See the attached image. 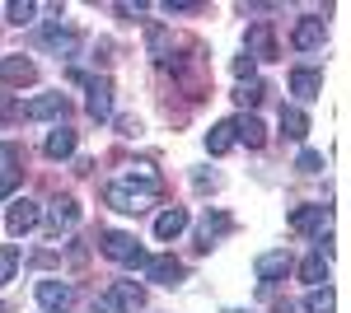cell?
Instances as JSON below:
<instances>
[{
    "label": "cell",
    "mask_w": 351,
    "mask_h": 313,
    "mask_svg": "<svg viewBox=\"0 0 351 313\" xmlns=\"http://www.w3.org/2000/svg\"><path fill=\"white\" fill-rule=\"evenodd\" d=\"M75 79L89 89V99H84L89 117H94V122H108V117H112V84H108V79H89V75H75Z\"/></svg>",
    "instance_id": "4"
},
{
    "label": "cell",
    "mask_w": 351,
    "mask_h": 313,
    "mask_svg": "<svg viewBox=\"0 0 351 313\" xmlns=\"http://www.w3.org/2000/svg\"><path fill=\"white\" fill-rule=\"evenodd\" d=\"M304 313H332V290L328 286L309 290V295H304Z\"/></svg>",
    "instance_id": "25"
},
{
    "label": "cell",
    "mask_w": 351,
    "mask_h": 313,
    "mask_svg": "<svg viewBox=\"0 0 351 313\" xmlns=\"http://www.w3.org/2000/svg\"><path fill=\"white\" fill-rule=\"evenodd\" d=\"M66 112H71L66 94H43V99H33V103L24 108L28 122H52V117H66Z\"/></svg>",
    "instance_id": "7"
},
{
    "label": "cell",
    "mask_w": 351,
    "mask_h": 313,
    "mask_svg": "<svg viewBox=\"0 0 351 313\" xmlns=\"http://www.w3.org/2000/svg\"><path fill=\"white\" fill-rule=\"evenodd\" d=\"M263 94H267V84H263V79H243L239 89H234V99H239L243 108H258V103H263Z\"/></svg>",
    "instance_id": "24"
},
{
    "label": "cell",
    "mask_w": 351,
    "mask_h": 313,
    "mask_svg": "<svg viewBox=\"0 0 351 313\" xmlns=\"http://www.w3.org/2000/svg\"><path fill=\"white\" fill-rule=\"evenodd\" d=\"M291 89H295L300 99L309 103V99H319V89H324V75H319V71H291Z\"/></svg>",
    "instance_id": "20"
},
{
    "label": "cell",
    "mask_w": 351,
    "mask_h": 313,
    "mask_svg": "<svg viewBox=\"0 0 351 313\" xmlns=\"http://www.w3.org/2000/svg\"><path fill=\"white\" fill-rule=\"evenodd\" d=\"M295 168H300V173H319V168H324V155H319V150H300Z\"/></svg>",
    "instance_id": "28"
},
{
    "label": "cell",
    "mask_w": 351,
    "mask_h": 313,
    "mask_svg": "<svg viewBox=\"0 0 351 313\" xmlns=\"http://www.w3.org/2000/svg\"><path fill=\"white\" fill-rule=\"evenodd\" d=\"M75 225H80V206H75V197H56L52 215H47V229L61 234V229H75Z\"/></svg>",
    "instance_id": "10"
},
{
    "label": "cell",
    "mask_w": 351,
    "mask_h": 313,
    "mask_svg": "<svg viewBox=\"0 0 351 313\" xmlns=\"http://www.w3.org/2000/svg\"><path fill=\"white\" fill-rule=\"evenodd\" d=\"M66 155H75V131L56 127L52 136H47V159H66Z\"/></svg>",
    "instance_id": "21"
},
{
    "label": "cell",
    "mask_w": 351,
    "mask_h": 313,
    "mask_svg": "<svg viewBox=\"0 0 351 313\" xmlns=\"http://www.w3.org/2000/svg\"><path fill=\"white\" fill-rule=\"evenodd\" d=\"M281 131H286L291 140H304V131H309V117H304L300 108H281Z\"/></svg>",
    "instance_id": "22"
},
{
    "label": "cell",
    "mask_w": 351,
    "mask_h": 313,
    "mask_svg": "<svg viewBox=\"0 0 351 313\" xmlns=\"http://www.w3.org/2000/svg\"><path fill=\"white\" fill-rule=\"evenodd\" d=\"M0 313H5V304H0Z\"/></svg>",
    "instance_id": "32"
},
{
    "label": "cell",
    "mask_w": 351,
    "mask_h": 313,
    "mask_svg": "<svg viewBox=\"0 0 351 313\" xmlns=\"http://www.w3.org/2000/svg\"><path fill=\"white\" fill-rule=\"evenodd\" d=\"M183 229H188V210L183 206H169L160 220H155V238H178Z\"/></svg>",
    "instance_id": "18"
},
{
    "label": "cell",
    "mask_w": 351,
    "mask_h": 313,
    "mask_svg": "<svg viewBox=\"0 0 351 313\" xmlns=\"http://www.w3.org/2000/svg\"><path fill=\"white\" fill-rule=\"evenodd\" d=\"M38 220H43V210H38V201H28V197H19V201L10 206V215H5L10 234H28V229H38Z\"/></svg>",
    "instance_id": "6"
},
{
    "label": "cell",
    "mask_w": 351,
    "mask_h": 313,
    "mask_svg": "<svg viewBox=\"0 0 351 313\" xmlns=\"http://www.w3.org/2000/svg\"><path fill=\"white\" fill-rule=\"evenodd\" d=\"M253 271H258V281H281V276L291 271V253H286V248H276V253H263V258L253 262Z\"/></svg>",
    "instance_id": "14"
},
{
    "label": "cell",
    "mask_w": 351,
    "mask_h": 313,
    "mask_svg": "<svg viewBox=\"0 0 351 313\" xmlns=\"http://www.w3.org/2000/svg\"><path fill=\"white\" fill-rule=\"evenodd\" d=\"M267 61V56H276V42H271V24H253L248 28V61Z\"/></svg>",
    "instance_id": "17"
},
{
    "label": "cell",
    "mask_w": 351,
    "mask_h": 313,
    "mask_svg": "<svg viewBox=\"0 0 351 313\" xmlns=\"http://www.w3.org/2000/svg\"><path fill=\"white\" fill-rule=\"evenodd\" d=\"M0 79L14 84V89H19V84H33V79H38V66H33L28 56H5V61H0Z\"/></svg>",
    "instance_id": "11"
},
{
    "label": "cell",
    "mask_w": 351,
    "mask_h": 313,
    "mask_svg": "<svg viewBox=\"0 0 351 313\" xmlns=\"http://www.w3.org/2000/svg\"><path fill=\"white\" fill-rule=\"evenodd\" d=\"M225 229H230V220H225V215H206V220H202V229H197V248H211V238H220Z\"/></svg>",
    "instance_id": "23"
},
{
    "label": "cell",
    "mask_w": 351,
    "mask_h": 313,
    "mask_svg": "<svg viewBox=\"0 0 351 313\" xmlns=\"http://www.w3.org/2000/svg\"><path fill=\"white\" fill-rule=\"evenodd\" d=\"M141 299H145V290L136 286V281H112V286L99 295L94 313H136V309H141Z\"/></svg>",
    "instance_id": "2"
},
{
    "label": "cell",
    "mask_w": 351,
    "mask_h": 313,
    "mask_svg": "<svg viewBox=\"0 0 351 313\" xmlns=\"http://www.w3.org/2000/svg\"><path fill=\"white\" fill-rule=\"evenodd\" d=\"M324 38H328V24H324V19H314V14H309V19H300L295 33H291V42H295L300 52H314V47H324Z\"/></svg>",
    "instance_id": "8"
},
{
    "label": "cell",
    "mask_w": 351,
    "mask_h": 313,
    "mask_svg": "<svg viewBox=\"0 0 351 313\" xmlns=\"http://www.w3.org/2000/svg\"><path fill=\"white\" fill-rule=\"evenodd\" d=\"M99 248H104V258L122 262V266H145V262H150V258H145V248H141L132 234H122V229H108Z\"/></svg>",
    "instance_id": "3"
},
{
    "label": "cell",
    "mask_w": 351,
    "mask_h": 313,
    "mask_svg": "<svg viewBox=\"0 0 351 313\" xmlns=\"http://www.w3.org/2000/svg\"><path fill=\"white\" fill-rule=\"evenodd\" d=\"M300 281H304V286H314V290L328 281V248H314L309 258L300 262Z\"/></svg>",
    "instance_id": "16"
},
{
    "label": "cell",
    "mask_w": 351,
    "mask_h": 313,
    "mask_svg": "<svg viewBox=\"0 0 351 313\" xmlns=\"http://www.w3.org/2000/svg\"><path fill=\"white\" fill-rule=\"evenodd\" d=\"M230 313H239V309H230Z\"/></svg>",
    "instance_id": "33"
},
{
    "label": "cell",
    "mask_w": 351,
    "mask_h": 313,
    "mask_svg": "<svg viewBox=\"0 0 351 313\" xmlns=\"http://www.w3.org/2000/svg\"><path fill=\"white\" fill-rule=\"evenodd\" d=\"M14 187H19V173H0V201H5Z\"/></svg>",
    "instance_id": "29"
},
{
    "label": "cell",
    "mask_w": 351,
    "mask_h": 313,
    "mask_svg": "<svg viewBox=\"0 0 351 313\" xmlns=\"http://www.w3.org/2000/svg\"><path fill=\"white\" fill-rule=\"evenodd\" d=\"M145 281H155V286H178V281H183V262L178 258H150L145 262Z\"/></svg>",
    "instance_id": "9"
},
{
    "label": "cell",
    "mask_w": 351,
    "mask_h": 313,
    "mask_svg": "<svg viewBox=\"0 0 351 313\" xmlns=\"http://www.w3.org/2000/svg\"><path fill=\"white\" fill-rule=\"evenodd\" d=\"M239 140H234V122H216V127L206 131V150L211 155H230Z\"/></svg>",
    "instance_id": "19"
},
{
    "label": "cell",
    "mask_w": 351,
    "mask_h": 313,
    "mask_svg": "<svg viewBox=\"0 0 351 313\" xmlns=\"http://www.w3.org/2000/svg\"><path fill=\"white\" fill-rule=\"evenodd\" d=\"M234 140H243L248 150H263V145H267V127L243 112V117H234Z\"/></svg>",
    "instance_id": "15"
},
{
    "label": "cell",
    "mask_w": 351,
    "mask_h": 313,
    "mask_svg": "<svg viewBox=\"0 0 351 313\" xmlns=\"http://www.w3.org/2000/svg\"><path fill=\"white\" fill-rule=\"evenodd\" d=\"M234 75H239V79L253 75V61H248V56H239V61H234Z\"/></svg>",
    "instance_id": "30"
},
{
    "label": "cell",
    "mask_w": 351,
    "mask_h": 313,
    "mask_svg": "<svg viewBox=\"0 0 351 313\" xmlns=\"http://www.w3.org/2000/svg\"><path fill=\"white\" fill-rule=\"evenodd\" d=\"M38 304L47 313H66L75 304V286L71 281H38Z\"/></svg>",
    "instance_id": "5"
},
{
    "label": "cell",
    "mask_w": 351,
    "mask_h": 313,
    "mask_svg": "<svg viewBox=\"0 0 351 313\" xmlns=\"http://www.w3.org/2000/svg\"><path fill=\"white\" fill-rule=\"evenodd\" d=\"M43 47H52V52H61V56H75L80 33H75V28H61V24H47L43 28Z\"/></svg>",
    "instance_id": "13"
},
{
    "label": "cell",
    "mask_w": 351,
    "mask_h": 313,
    "mask_svg": "<svg viewBox=\"0 0 351 313\" xmlns=\"http://www.w3.org/2000/svg\"><path fill=\"white\" fill-rule=\"evenodd\" d=\"M155 197H160V173H155V164H132L127 178H117V183L104 187V201H108L112 210H127V215L150 210Z\"/></svg>",
    "instance_id": "1"
},
{
    "label": "cell",
    "mask_w": 351,
    "mask_h": 313,
    "mask_svg": "<svg viewBox=\"0 0 351 313\" xmlns=\"http://www.w3.org/2000/svg\"><path fill=\"white\" fill-rule=\"evenodd\" d=\"M117 127H122V136H136V131H141V122H136V117H122Z\"/></svg>",
    "instance_id": "31"
},
{
    "label": "cell",
    "mask_w": 351,
    "mask_h": 313,
    "mask_svg": "<svg viewBox=\"0 0 351 313\" xmlns=\"http://www.w3.org/2000/svg\"><path fill=\"white\" fill-rule=\"evenodd\" d=\"M14 266H19V248H0V281H14Z\"/></svg>",
    "instance_id": "27"
},
{
    "label": "cell",
    "mask_w": 351,
    "mask_h": 313,
    "mask_svg": "<svg viewBox=\"0 0 351 313\" xmlns=\"http://www.w3.org/2000/svg\"><path fill=\"white\" fill-rule=\"evenodd\" d=\"M291 229L324 238V229H328V206H300L295 215H291Z\"/></svg>",
    "instance_id": "12"
},
{
    "label": "cell",
    "mask_w": 351,
    "mask_h": 313,
    "mask_svg": "<svg viewBox=\"0 0 351 313\" xmlns=\"http://www.w3.org/2000/svg\"><path fill=\"white\" fill-rule=\"evenodd\" d=\"M5 14H10V24H33V14H38V5H33V0H10V10H5Z\"/></svg>",
    "instance_id": "26"
}]
</instances>
